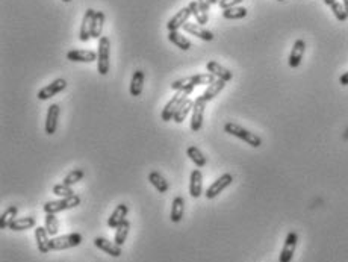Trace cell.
<instances>
[{
    "label": "cell",
    "mask_w": 348,
    "mask_h": 262,
    "mask_svg": "<svg viewBox=\"0 0 348 262\" xmlns=\"http://www.w3.org/2000/svg\"><path fill=\"white\" fill-rule=\"evenodd\" d=\"M344 6H345V11H347V15H348V0H344Z\"/></svg>",
    "instance_id": "obj_43"
},
{
    "label": "cell",
    "mask_w": 348,
    "mask_h": 262,
    "mask_svg": "<svg viewBox=\"0 0 348 262\" xmlns=\"http://www.w3.org/2000/svg\"><path fill=\"white\" fill-rule=\"evenodd\" d=\"M67 60L71 61V63H94L97 61V53L93 52V50H70L67 53Z\"/></svg>",
    "instance_id": "obj_15"
},
{
    "label": "cell",
    "mask_w": 348,
    "mask_h": 262,
    "mask_svg": "<svg viewBox=\"0 0 348 262\" xmlns=\"http://www.w3.org/2000/svg\"><path fill=\"white\" fill-rule=\"evenodd\" d=\"M217 3H220V0H211V5H217Z\"/></svg>",
    "instance_id": "obj_44"
},
{
    "label": "cell",
    "mask_w": 348,
    "mask_h": 262,
    "mask_svg": "<svg viewBox=\"0 0 348 262\" xmlns=\"http://www.w3.org/2000/svg\"><path fill=\"white\" fill-rule=\"evenodd\" d=\"M279 2H283V0H279Z\"/></svg>",
    "instance_id": "obj_46"
},
{
    "label": "cell",
    "mask_w": 348,
    "mask_h": 262,
    "mask_svg": "<svg viewBox=\"0 0 348 262\" xmlns=\"http://www.w3.org/2000/svg\"><path fill=\"white\" fill-rule=\"evenodd\" d=\"M109 49H111L109 38L102 37L99 40V52H97V71L102 76H106L109 71Z\"/></svg>",
    "instance_id": "obj_4"
},
{
    "label": "cell",
    "mask_w": 348,
    "mask_h": 262,
    "mask_svg": "<svg viewBox=\"0 0 348 262\" xmlns=\"http://www.w3.org/2000/svg\"><path fill=\"white\" fill-rule=\"evenodd\" d=\"M129 230H130V223L127 220H124L118 227L115 229V237H114V243H117L120 247H123V244L126 243L127 240V235H129Z\"/></svg>",
    "instance_id": "obj_32"
},
{
    "label": "cell",
    "mask_w": 348,
    "mask_h": 262,
    "mask_svg": "<svg viewBox=\"0 0 348 262\" xmlns=\"http://www.w3.org/2000/svg\"><path fill=\"white\" fill-rule=\"evenodd\" d=\"M183 212H185V198L182 196H177L173 200V206H171V221L173 223H179L183 218Z\"/></svg>",
    "instance_id": "obj_27"
},
{
    "label": "cell",
    "mask_w": 348,
    "mask_h": 262,
    "mask_svg": "<svg viewBox=\"0 0 348 262\" xmlns=\"http://www.w3.org/2000/svg\"><path fill=\"white\" fill-rule=\"evenodd\" d=\"M50 237H56L59 232V220L55 214H46V226Z\"/></svg>",
    "instance_id": "obj_35"
},
{
    "label": "cell",
    "mask_w": 348,
    "mask_h": 262,
    "mask_svg": "<svg viewBox=\"0 0 348 262\" xmlns=\"http://www.w3.org/2000/svg\"><path fill=\"white\" fill-rule=\"evenodd\" d=\"M149 181H150V184L161 193V194H164V193H167L168 191V188H170V185H168V182L165 181V178L159 173V171H150V174H149Z\"/></svg>",
    "instance_id": "obj_25"
},
{
    "label": "cell",
    "mask_w": 348,
    "mask_h": 262,
    "mask_svg": "<svg viewBox=\"0 0 348 262\" xmlns=\"http://www.w3.org/2000/svg\"><path fill=\"white\" fill-rule=\"evenodd\" d=\"M127 212H129V206L126 203H120L115 209H114V212L111 214V217L108 218V226L111 229H117L126 220Z\"/></svg>",
    "instance_id": "obj_20"
},
{
    "label": "cell",
    "mask_w": 348,
    "mask_h": 262,
    "mask_svg": "<svg viewBox=\"0 0 348 262\" xmlns=\"http://www.w3.org/2000/svg\"><path fill=\"white\" fill-rule=\"evenodd\" d=\"M233 182V176L230 174V173H224L223 176H220L208 190H206V193H205V196H206V198L208 200H212V198H215V197L218 196L220 193H223L227 187H230Z\"/></svg>",
    "instance_id": "obj_8"
},
{
    "label": "cell",
    "mask_w": 348,
    "mask_h": 262,
    "mask_svg": "<svg viewBox=\"0 0 348 262\" xmlns=\"http://www.w3.org/2000/svg\"><path fill=\"white\" fill-rule=\"evenodd\" d=\"M94 246H96L97 249L103 250L105 253H108V255L112 256V258H118V256H121V253H123L121 247H120L117 243H112V241H109L108 238H103V237H96V238H94Z\"/></svg>",
    "instance_id": "obj_11"
},
{
    "label": "cell",
    "mask_w": 348,
    "mask_h": 262,
    "mask_svg": "<svg viewBox=\"0 0 348 262\" xmlns=\"http://www.w3.org/2000/svg\"><path fill=\"white\" fill-rule=\"evenodd\" d=\"M37 224V220L34 217H21V218H15L9 229L11 230H15V232H21V230H27V229H32L35 227Z\"/></svg>",
    "instance_id": "obj_24"
},
{
    "label": "cell",
    "mask_w": 348,
    "mask_h": 262,
    "mask_svg": "<svg viewBox=\"0 0 348 262\" xmlns=\"http://www.w3.org/2000/svg\"><path fill=\"white\" fill-rule=\"evenodd\" d=\"M103 24H105V14L102 11H96L94 20H93V31H91V37L96 40H100L103 35Z\"/></svg>",
    "instance_id": "obj_30"
},
{
    "label": "cell",
    "mask_w": 348,
    "mask_h": 262,
    "mask_svg": "<svg viewBox=\"0 0 348 262\" xmlns=\"http://www.w3.org/2000/svg\"><path fill=\"white\" fill-rule=\"evenodd\" d=\"M330 8H332V11H333V14H335V17H336V20H338V21H345V20L348 18L345 6H344L342 3L335 2Z\"/></svg>",
    "instance_id": "obj_37"
},
{
    "label": "cell",
    "mask_w": 348,
    "mask_h": 262,
    "mask_svg": "<svg viewBox=\"0 0 348 262\" xmlns=\"http://www.w3.org/2000/svg\"><path fill=\"white\" fill-rule=\"evenodd\" d=\"M168 40L170 43H173L176 47H179L180 50H189L191 49V41L183 37L179 31H170L168 32Z\"/></svg>",
    "instance_id": "obj_26"
},
{
    "label": "cell",
    "mask_w": 348,
    "mask_h": 262,
    "mask_svg": "<svg viewBox=\"0 0 348 262\" xmlns=\"http://www.w3.org/2000/svg\"><path fill=\"white\" fill-rule=\"evenodd\" d=\"M339 83L342 85V86H347L348 85V71H345L341 77H339Z\"/></svg>",
    "instance_id": "obj_41"
},
{
    "label": "cell",
    "mask_w": 348,
    "mask_h": 262,
    "mask_svg": "<svg viewBox=\"0 0 348 262\" xmlns=\"http://www.w3.org/2000/svg\"><path fill=\"white\" fill-rule=\"evenodd\" d=\"M59 112H61L59 105L53 103V105L49 106V109H47V117H46V133H47V135H53V133L56 132Z\"/></svg>",
    "instance_id": "obj_17"
},
{
    "label": "cell",
    "mask_w": 348,
    "mask_h": 262,
    "mask_svg": "<svg viewBox=\"0 0 348 262\" xmlns=\"http://www.w3.org/2000/svg\"><path fill=\"white\" fill-rule=\"evenodd\" d=\"M205 108H206V102L201 97H197L194 100V106H192V115H191V131L198 132L203 126V117H205Z\"/></svg>",
    "instance_id": "obj_7"
},
{
    "label": "cell",
    "mask_w": 348,
    "mask_h": 262,
    "mask_svg": "<svg viewBox=\"0 0 348 262\" xmlns=\"http://www.w3.org/2000/svg\"><path fill=\"white\" fill-rule=\"evenodd\" d=\"M244 0H220V8L224 11V9H230V8H235V6H239Z\"/></svg>",
    "instance_id": "obj_39"
},
{
    "label": "cell",
    "mask_w": 348,
    "mask_h": 262,
    "mask_svg": "<svg viewBox=\"0 0 348 262\" xmlns=\"http://www.w3.org/2000/svg\"><path fill=\"white\" fill-rule=\"evenodd\" d=\"M62 2H67V3H68V2H71V0H62Z\"/></svg>",
    "instance_id": "obj_45"
},
{
    "label": "cell",
    "mask_w": 348,
    "mask_h": 262,
    "mask_svg": "<svg viewBox=\"0 0 348 262\" xmlns=\"http://www.w3.org/2000/svg\"><path fill=\"white\" fill-rule=\"evenodd\" d=\"M49 237L50 235L46 227H40V226L35 227V240H37V247H38L40 253H49L52 250V247H50L52 240H49Z\"/></svg>",
    "instance_id": "obj_18"
},
{
    "label": "cell",
    "mask_w": 348,
    "mask_h": 262,
    "mask_svg": "<svg viewBox=\"0 0 348 262\" xmlns=\"http://www.w3.org/2000/svg\"><path fill=\"white\" fill-rule=\"evenodd\" d=\"M17 212H18L17 206H9L8 209H5V212L0 217V229H8L11 226V223L15 220Z\"/></svg>",
    "instance_id": "obj_33"
},
{
    "label": "cell",
    "mask_w": 348,
    "mask_h": 262,
    "mask_svg": "<svg viewBox=\"0 0 348 262\" xmlns=\"http://www.w3.org/2000/svg\"><path fill=\"white\" fill-rule=\"evenodd\" d=\"M53 194H56V196H59L61 198L74 196L71 187H70V185H65L64 182H62V184H56V185L53 187Z\"/></svg>",
    "instance_id": "obj_38"
},
{
    "label": "cell",
    "mask_w": 348,
    "mask_h": 262,
    "mask_svg": "<svg viewBox=\"0 0 348 262\" xmlns=\"http://www.w3.org/2000/svg\"><path fill=\"white\" fill-rule=\"evenodd\" d=\"M83 176H85V173H83V170H80V168H74L73 171H70L67 176H65V179L62 181L65 185H74V184H77L79 181H82L83 179Z\"/></svg>",
    "instance_id": "obj_36"
},
{
    "label": "cell",
    "mask_w": 348,
    "mask_h": 262,
    "mask_svg": "<svg viewBox=\"0 0 348 262\" xmlns=\"http://www.w3.org/2000/svg\"><path fill=\"white\" fill-rule=\"evenodd\" d=\"M206 70H208L211 74H214L217 79H221V80H224V82H229V80H232L233 79L232 71L227 70L226 67L220 66V64L215 63V61H209V63L206 64Z\"/></svg>",
    "instance_id": "obj_21"
},
{
    "label": "cell",
    "mask_w": 348,
    "mask_h": 262,
    "mask_svg": "<svg viewBox=\"0 0 348 262\" xmlns=\"http://www.w3.org/2000/svg\"><path fill=\"white\" fill-rule=\"evenodd\" d=\"M297 243H298V235H297L295 232H289V234L286 235V240H285L283 249H282V252H280L279 262L292 261L294 253H295V249H297Z\"/></svg>",
    "instance_id": "obj_10"
},
{
    "label": "cell",
    "mask_w": 348,
    "mask_h": 262,
    "mask_svg": "<svg viewBox=\"0 0 348 262\" xmlns=\"http://www.w3.org/2000/svg\"><path fill=\"white\" fill-rule=\"evenodd\" d=\"M79 205H80V197L74 194V196L65 197V198L46 201L43 209H44L46 214H58V212L67 211V209H73V208H76Z\"/></svg>",
    "instance_id": "obj_3"
},
{
    "label": "cell",
    "mask_w": 348,
    "mask_h": 262,
    "mask_svg": "<svg viewBox=\"0 0 348 262\" xmlns=\"http://www.w3.org/2000/svg\"><path fill=\"white\" fill-rule=\"evenodd\" d=\"M82 241H83V237L80 234L74 232V234H68V235H62V237H55L50 241V247H52V250H67V249L77 247Z\"/></svg>",
    "instance_id": "obj_6"
},
{
    "label": "cell",
    "mask_w": 348,
    "mask_h": 262,
    "mask_svg": "<svg viewBox=\"0 0 348 262\" xmlns=\"http://www.w3.org/2000/svg\"><path fill=\"white\" fill-rule=\"evenodd\" d=\"M247 14H248V11L242 6H235V8L223 11V17L226 20H241V18H245Z\"/></svg>",
    "instance_id": "obj_34"
},
{
    "label": "cell",
    "mask_w": 348,
    "mask_h": 262,
    "mask_svg": "<svg viewBox=\"0 0 348 262\" xmlns=\"http://www.w3.org/2000/svg\"><path fill=\"white\" fill-rule=\"evenodd\" d=\"M186 155L189 156V159L197 165V167H205L206 164H208V159H206V156L201 153V150L198 149V147H195V145H189L188 149H186Z\"/></svg>",
    "instance_id": "obj_31"
},
{
    "label": "cell",
    "mask_w": 348,
    "mask_h": 262,
    "mask_svg": "<svg viewBox=\"0 0 348 262\" xmlns=\"http://www.w3.org/2000/svg\"><path fill=\"white\" fill-rule=\"evenodd\" d=\"M304 50H306V43L304 40H297L292 46V50H291L289 55V67L291 68H297V67L301 64V60H303V55H304Z\"/></svg>",
    "instance_id": "obj_19"
},
{
    "label": "cell",
    "mask_w": 348,
    "mask_h": 262,
    "mask_svg": "<svg viewBox=\"0 0 348 262\" xmlns=\"http://www.w3.org/2000/svg\"><path fill=\"white\" fill-rule=\"evenodd\" d=\"M335 2H336V0H324V3H326V5H329V6H332Z\"/></svg>",
    "instance_id": "obj_42"
},
{
    "label": "cell",
    "mask_w": 348,
    "mask_h": 262,
    "mask_svg": "<svg viewBox=\"0 0 348 262\" xmlns=\"http://www.w3.org/2000/svg\"><path fill=\"white\" fill-rule=\"evenodd\" d=\"M183 31L191 34V35H194V37H197V38H200V40H203V41H212L214 40V34L209 29H206L205 26L198 24V23H189L188 21L183 26Z\"/></svg>",
    "instance_id": "obj_14"
},
{
    "label": "cell",
    "mask_w": 348,
    "mask_h": 262,
    "mask_svg": "<svg viewBox=\"0 0 348 262\" xmlns=\"http://www.w3.org/2000/svg\"><path fill=\"white\" fill-rule=\"evenodd\" d=\"M191 15H192V12H191L189 6L182 8L176 15H173V17L168 20V23H167L168 31H179L180 27H183V26L188 23V20H189Z\"/></svg>",
    "instance_id": "obj_12"
},
{
    "label": "cell",
    "mask_w": 348,
    "mask_h": 262,
    "mask_svg": "<svg viewBox=\"0 0 348 262\" xmlns=\"http://www.w3.org/2000/svg\"><path fill=\"white\" fill-rule=\"evenodd\" d=\"M144 79H146V74H144L142 70H136V71L133 73L132 80H130V88H129L130 96H133V97L141 96L142 88H144Z\"/></svg>",
    "instance_id": "obj_22"
},
{
    "label": "cell",
    "mask_w": 348,
    "mask_h": 262,
    "mask_svg": "<svg viewBox=\"0 0 348 262\" xmlns=\"http://www.w3.org/2000/svg\"><path fill=\"white\" fill-rule=\"evenodd\" d=\"M189 194L194 198H198L203 194V176H201V171L198 168L192 170V173H191V178H189Z\"/></svg>",
    "instance_id": "obj_16"
},
{
    "label": "cell",
    "mask_w": 348,
    "mask_h": 262,
    "mask_svg": "<svg viewBox=\"0 0 348 262\" xmlns=\"http://www.w3.org/2000/svg\"><path fill=\"white\" fill-rule=\"evenodd\" d=\"M226 86V82L224 80H221V79H217L214 83H211V85H208V88H206V91L200 96L205 102H209V100H212V99H215L221 91H223V88Z\"/></svg>",
    "instance_id": "obj_23"
},
{
    "label": "cell",
    "mask_w": 348,
    "mask_h": 262,
    "mask_svg": "<svg viewBox=\"0 0 348 262\" xmlns=\"http://www.w3.org/2000/svg\"><path fill=\"white\" fill-rule=\"evenodd\" d=\"M191 93H192V88H189V90H182V91H176L173 99H171V100L165 105V108L162 109L161 119H162L164 122L173 120L174 112L177 111V108L180 106V103H182L185 99H188V96H189Z\"/></svg>",
    "instance_id": "obj_5"
},
{
    "label": "cell",
    "mask_w": 348,
    "mask_h": 262,
    "mask_svg": "<svg viewBox=\"0 0 348 262\" xmlns=\"http://www.w3.org/2000/svg\"><path fill=\"white\" fill-rule=\"evenodd\" d=\"M94 15H96L94 9H86V12L83 15V20H82V26H80V35H79V40L82 43H86V41H90L93 38L91 37V31H93Z\"/></svg>",
    "instance_id": "obj_13"
},
{
    "label": "cell",
    "mask_w": 348,
    "mask_h": 262,
    "mask_svg": "<svg viewBox=\"0 0 348 262\" xmlns=\"http://www.w3.org/2000/svg\"><path fill=\"white\" fill-rule=\"evenodd\" d=\"M224 132H227L229 135H233V136L242 139L244 142H247V144L251 145V147H256V149H257V147L262 145V139H260L259 135L247 131L245 128H242V126H239V125H236V123H232V122H229V123L224 125Z\"/></svg>",
    "instance_id": "obj_2"
},
{
    "label": "cell",
    "mask_w": 348,
    "mask_h": 262,
    "mask_svg": "<svg viewBox=\"0 0 348 262\" xmlns=\"http://www.w3.org/2000/svg\"><path fill=\"white\" fill-rule=\"evenodd\" d=\"M192 106H194V100L185 99V100L180 103V106L177 108V111L174 112V122H176V123H182V122L186 119V115L189 114V111H192Z\"/></svg>",
    "instance_id": "obj_28"
},
{
    "label": "cell",
    "mask_w": 348,
    "mask_h": 262,
    "mask_svg": "<svg viewBox=\"0 0 348 262\" xmlns=\"http://www.w3.org/2000/svg\"><path fill=\"white\" fill-rule=\"evenodd\" d=\"M217 80V77L211 73H201V74H194V76H188V77H182L179 80H176L171 83V90L174 91H182V90H189V88H195L200 85H211Z\"/></svg>",
    "instance_id": "obj_1"
},
{
    "label": "cell",
    "mask_w": 348,
    "mask_h": 262,
    "mask_svg": "<svg viewBox=\"0 0 348 262\" xmlns=\"http://www.w3.org/2000/svg\"><path fill=\"white\" fill-rule=\"evenodd\" d=\"M189 9H191V12H192V15L195 17V20H197V23L198 24H206L208 21H209V15H208V11H205L201 6H200V3L198 2H195V0H192L189 5Z\"/></svg>",
    "instance_id": "obj_29"
},
{
    "label": "cell",
    "mask_w": 348,
    "mask_h": 262,
    "mask_svg": "<svg viewBox=\"0 0 348 262\" xmlns=\"http://www.w3.org/2000/svg\"><path fill=\"white\" fill-rule=\"evenodd\" d=\"M198 3H200V6L205 9V11H209V8H211V0H197Z\"/></svg>",
    "instance_id": "obj_40"
},
{
    "label": "cell",
    "mask_w": 348,
    "mask_h": 262,
    "mask_svg": "<svg viewBox=\"0 0 348 262\" xmlns=\"http://www.w3.org/2000/svg\"><path fill=\"white\" fill-rule=\"evenodd\" d=\"M65 86H67V80L62 79V77H59V79L53 80L52 83L46 85L44 88H41V90L38 91V99H40V100H49L50 97L56 96L61 91H64Z\"/></svg>",
    "instance_id": "obj_9"
}]
</instances>
